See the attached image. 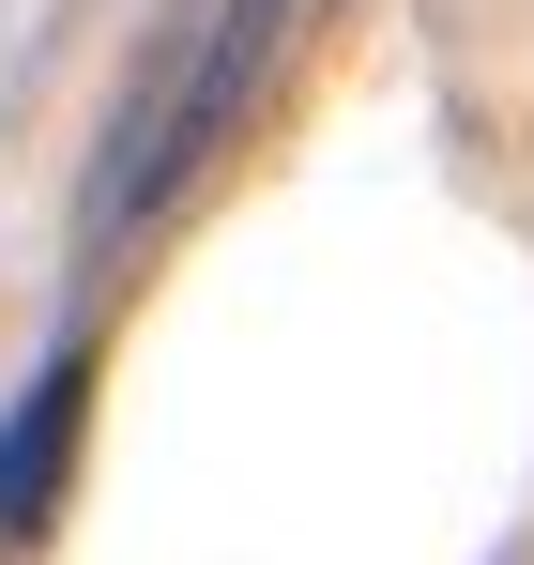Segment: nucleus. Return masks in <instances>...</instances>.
Returning <instances> with one entry per match:
<instances>
[{"instance_id":"1","label":"nucleus","mask_w":534,"mask_h":565,"mask_svg":"<svg viewBox=\"0 0 534 565\" xmlns=\"http://www.w3.org/2000/svg\"><path fill=\"white\" fill-rule=\"evenodd\" d=\"M306 15H321V0H199V15H183V46L138 77L122 138L92 153V184H77V245H92V260H107V245H138V230L199 184V153L245 122V93L290 62V31H306Z\"/></svg>"},{"instance_id":"2","label":"nucleus","mask_w":534,"mask_h":565,"mask_svg":"<svg viewBox=\"0 0 534 565\" xmlns=\"http://www.w3.org/2000/svg\"><path fill=\"white\" fill-rule=\"evenodd\" d=\"M77 352H46L31 367V397L0 413V551H31L46 535V504H62V459H77Z\"/></svg>"}]
</instances>
